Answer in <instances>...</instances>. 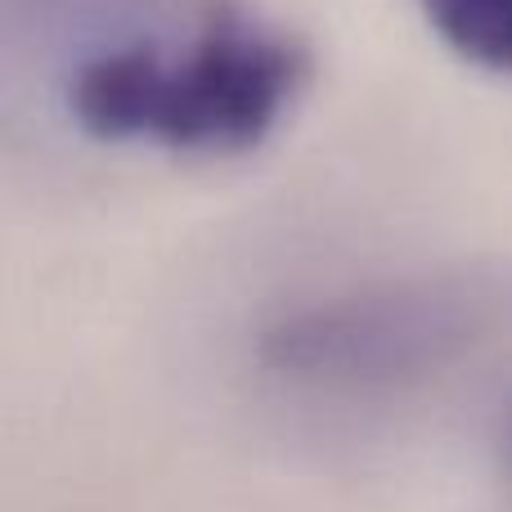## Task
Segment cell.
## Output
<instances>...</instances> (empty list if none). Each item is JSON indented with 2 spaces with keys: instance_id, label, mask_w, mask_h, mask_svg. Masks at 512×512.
Instances as JSON below:
<instances>
[{
  "instance_id": "1",
  "label": "cell",
  "mask_w": 512,
  "mask_h": 512,
  "mask_svg": "<svg viewBox=\"0 0 512 512\" xmlns=\"http://www.w3.org/2000/svg\"><path fill=\"white\" fill-rule=\"evenodd\" d=\"M310 81L292 32L216 0L185 41L140 36L81 59L68 113L90 140L234 158L279 131Z\"/></svg>"
},
{
  "instance_id": "2",
  "label": "cell",
  "mask_w": 512,
  "mask_h": 512,
  "mask_svg": "<svg viewBox=\"0 0 512 512\" xmlns=\"http://www.w3.org/2000/svg\"><path fill=\"white\" fill-rule=\"evenodd\" d=\"M472 324V301L450 288H364L274 319L261 333V364L270 378L315 396L400 391L450 364Z\"/></svg>"
},
{
  "instance_id": "3",
  "label": "cell",
  "mask_w": 512,
  "mask_h": 512,
  "mask_svg": "<svg viewBox=\"0 0 512 512\" xmlns=\"http://www.w3.org/2000/svg\"><path fill=\"white\" fill-rule=\"evenodd\" d=\"M418 9L445 50L512 77V0H418Z\"/></svg>"
},
{
  "instance_id": "4",
  "label": "cell",
  "mask_w": 512,
  "mask_h": 512,
  "mask_svg": "<svg viewBox=\"0 0 512 512\" xmlns=\"http://www.w3.org/2000/svg\"><path fill=\"white\" fill-rule=\"evenodd\" d=\"M504 472L512 481V414H508V427H504Z\"/></svg>"
}]
</instances>
